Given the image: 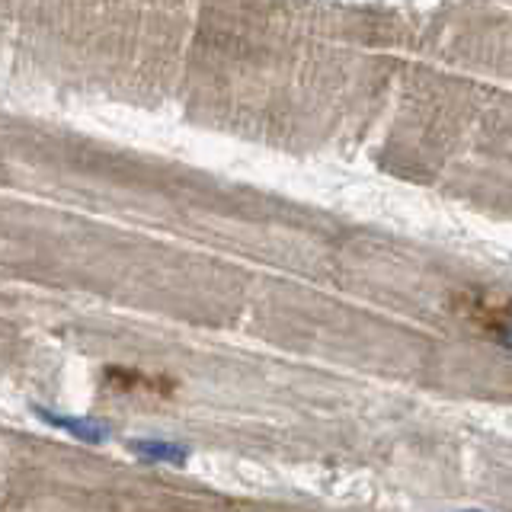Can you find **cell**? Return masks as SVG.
<instances>
[{"mask_svg": "<svg viewBox=\"0 0 512 512\" xmlns=\"http://www.w3.org/2000/svg\"><path fill=\"white\" fill-rule=\"evenodd\" d=\"M36 416L42 423L55 426V429H64L71 432L74 439L87 442V445H100L109 439V426L96 423V420H80V416H64V413H55V410H45V407H36Z\"/></svg>", "mask_w": 512, "mask_h": 512, "instance_id": "cell-1", "label": "cell"}, {"mask_svg": "<svg viewBox=\"0 0 512 512\" xmlns=\"http://www.w3.org/2000/svg\"><path fill=\"white\" fill-rule=\"evenodd\" d=\"M103 381L116 391H144V394H160V397L173 394V388H176V384L167 378L141 375V372H132V368H106Z\"/></svg>", "mask_w": 512, "mask_h": 512, "instance_id": "cell-2", "label": "cell"}, {"mask_svg": "<svg viewBox=\"0 0 512 512\" xmlns=\"http://www.w3.org/2000/svg\"><path fill=\"white\" fill-rule=\"evenodd\" d=\"M128 448H132L144 464H173V468H180V464L189 461V448L180 442H167V439H138Z\"/></svg>", "mask_w": 512, "mask_h": 512, "instance_id": "cell-3", "label": "cell"}]
</instances>
